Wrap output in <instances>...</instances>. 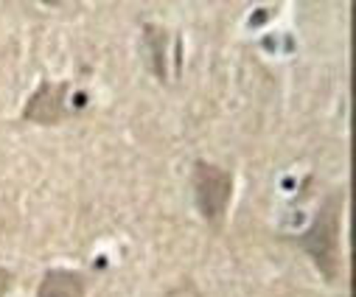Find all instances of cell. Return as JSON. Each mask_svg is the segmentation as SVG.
Here are the masks:
<instances>
[{
  "label": "cell",
  "mask_w": 356,
  "mask_h": 297,
  "mask_svg": "<svg viewBox=\"0 0 356 297\" xmlns=\"http://www.w3.org/2000/svg\"><path fill=\"white\" fill-rule=\"evenodd\" d=\"M342 200L345 191L328 193L325 202L320 205L312 227L298 236L300 250L314 261V266L320 269V275L334 283L339 278V216H342Z\"/></svg>",
  "instance_id": "6da1fadb"
},
{
  "label": "cell",
  "mask_w": 356,
  "mask_h": 297,
  "mask_svg": "<svg viewBox=\"0 0 356 297\" xmlns=\"http://www.w3.org/2000/svg\"><path fill=\"white\" fill-rule=\"evenodd\" d=\"M191 179H194V196H197V208L202 219L219 230L225 225L227 205L233 200V174L222 166L197 160Z\"/></svg>",
  "instance_id": "7a4b0ae2"
},
{
  "label": "cell",
  "mask_w": 356,
  "mask_h": 297,
  "mask_svg": "<svg viewBox=\"0 0 356 297\" xmlns=\"http://www.w3.org/2000/svg\"><path fill=\"white\" fill-rule=\"evenodd\" d=\"M70 84L67 81H42L29 104L23 110V121L40 124V127H56L65 121V98H67Z\"/></svg>",
  "instance_id": "3957f363"
},
{
  "label": "cell",
  "mask_w": 356,
  "mask_h": 297,
  "mask_svg": "<svg viewBox=\"0 0 356 297\" xmlns=\"http://www.w3.org/2000/svg\"><path fill=\"white\" fill-rule=\"evenodd\" d=\"M87 280L79 269H48L37 286V297H84Z\"/></svg>",
  "instance_id": "277c9868"
},
{
  "label": "cell",
  "mask_w": 356,
  "mask_h": 297,
  "mask_svg": "<svg viewBox=\"0 0 356 297\" xmlns=\"http://www.w3.org/2000/svg\"><path fill=\"white\" fill-rule=\"evenodd\" d=\"M9 286H12V272L9 269H0V297L9 291Z\"/></svg>",
  "instance_id": "5b68a950"
}]
</instances>
